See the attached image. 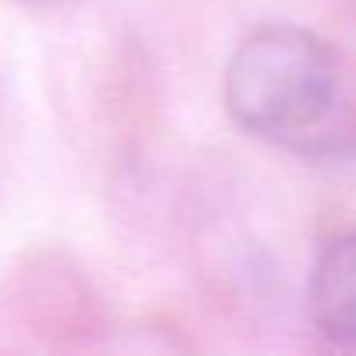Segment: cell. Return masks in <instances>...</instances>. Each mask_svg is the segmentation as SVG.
Instances as JSON below:
<instances>
[{
	"label": "cell",
	"instance_id": "1",
	"mask_svg": "<svg viewBox=\"0 0 356 356\" xmlns=\"http://www.w3.org/2000/svg\"><path fill=\"white\" fill-rule=\"evenodd\" d=\"M224 102L245 133L300 157H339L356 147L335 53L307 29L276 22L245 35L224 74Z\"/></svg>",
	"mask_w": 356,
	"mask_h": 356
},
{
	"label": "cell",
	"instance_id": "2",
	"mask_svg": "<svg viewBox=\"0 0 356 356\" xmlns=\"http://www.w3.org/2000/svg\"><path fill=\"white\" fill-rule=\"evenodd\" d=\"M307 307L332 346L356 349V231L321 245L307 280Z\"/></svg>",
	"mask_w": 356,
	"mask_h": 356
}]
</instances>
